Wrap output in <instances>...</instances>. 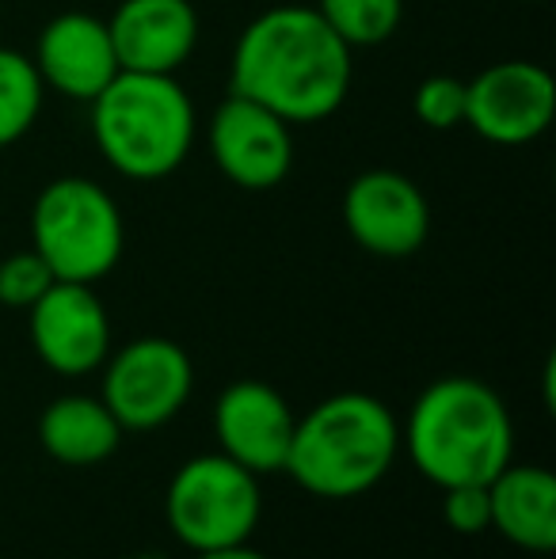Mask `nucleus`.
<instances>
[{"label": "nucleus", "mask_w": 556, "mask_h": 559, "mask_svg": "<svg viewBox=\"0 0 556 559\" xmlns=\"http://www.w3.org/2000/svg\"><path fill=\"white\" fill-rule=\"evenodd\" d=\"M351 92V46L317 8L256 15L233 50V96L268 107L289 126L324 122Z\"/></svg>", "instance_id": "obj_1"}, {"label": "nucleus", "mask_w": 556, "mask_h": 559, "mask_svg": "<svg viewBox=\"0 0 556 559\" xmlns=\"http://www.w3.org/2000/svg\"><path fill=\"white\" fill-rule=\"evenodd\" d=\"M404 449L435 487L492 484L511 464L514 427L496 389L476 377L427 384L409 412Z\"/></svg>", "instance_id": "obj_2"}, {"label": "nucleus", "mask_w": 556, "mask_h": 559, "mask_svg": "<svg viewBox=\"0 0 556 559\" xmlns=\"http://www.w3.org/2000/svg\"><path fill=\"white\" fill-rule=\"evenodd\" d=\"M397 453V415L370 392H340L294 419L282 472L317 499H355L386 479Z\"/></svg>", "instance_id": "obj_3"}, {"label": "nucleus", "mask_w": 556, "mask_h": 559, "mask_svg": "<svg viewBox=\"0 0 556 559\" xmlns=\"http://www.w3.org/2000/svg\"><path fill=\"white\" fill-rule=\"evenodd\" d=\"M92 138L119 176L153 183L179 168L194 145V107L168 73L122 69L92 99Z\"/></svg>", "instance_id": "obj_4"}, {"label": "nucleus", "mask_w": 556, "mask_h": 559, "mask_svg": "<svg viewBox=\"0 0 556 559\" xmlns=\"http://www.w3.org/2000/svg\"><path fill=\"white\" fill-rule=\"evenodd\" d=\"M127 228H122L119 202L84 176H66L43 187L31 210V248L43 255L58 282L99 278L119 266Z\"/></svg>", "instance_id": "obj_5"}, {"label": "nucleus", "mask_w": 556, "mask_h": 559, "mask_svg": "<svg viewBox=\"0 0 556 559\" xmlns=\"http://www.w3.org/2000/svg\"><path fill=\"white\" fill-rule=\"evenodd\" d=\"M164 510L176 540L194 552L245 545L263 514L260 476L225 453H202L171 476Z\"/></svg>", "instance_id": "obj_6"}, {"label": "nucleus", "mask_w": 556, "mask_h": 559, "mask_svg": "<svg viewBox=\"0 0 556 559\" xmlns=\"http://www.w3.org/2000/svg\"><path fill=\"white\" fill-rule=\"evenodd\" d=\"M194 369L179 343L145 335L107 354L104 404L122 430H156L171 423L191 400Z\"/></svg>", "instance_id": "obj_7"}, {"label": "nucleus", "mask_w": 556, "mask_h": 559, "mask_svg": "<svg viewBox=\"0 0 556 559\" xmlns=\"http://www.w3.org/2000/svg\"><path fill=\"white\" fill-rule=\"evenodd\" d=\"M465 88V126L492 145H530L553 126L556 81L537 61H499Z\"/></svg>", "instance_id": "obj_8"}, {"label": "nucleus", "mask_w": 556, "mask_h": 559, "mask_svg": "<svg viewBox=\"0 0 556 559\" xmlns=\"http://www.w3.org/2000/svg\"><path fill=\"white\" fill-rule=\"evenodd\" d=\"M217 171L240 191H271L294 168L289 122L245 96H229L206 126Z\"/></svg>", "instance_id": "obj_9"}, {"label": "nucleus", "mask_w": 556, "mask_h": 559, "mask_svg": "<svg viewBox=\"0 0 556 559\" xmlns=\"http://www.w3.org/2000/svg\"><path fill=\"white\" fill-rule=\"evenodd\" d=\"M31 346L61 377L96 373L111 354V320L84 282H54L31 305Z\"/></svg>", "instance_id": "obj_10"}, {"label": "nucleus", "mask_w": 556, "mask_h": 559, "mask_svg": "<svg viewBox=\"0 0 556 559\" xmlns=\"http://www.w3.org/2000/svg\"><path fill=\"white\" fill-rule=\"evenodd\" d=\"M343 225L363 251L404 259L423 248L430 233V206L409 176L389 168L363 171L343 194Z\"/></svg>", "instance_id": "obj_11"}, {"label": "nucleus", "mask_w": 556, "mask_h": 559, "mask_svg": "<svg viewBox=\"0 0 556 559\" xmlns=\"http://www.w3.org/2000/svg\"><path fill=\"white\" fill-rule=\"evenodd\" d=\"M294 419L286 396L271 389L268 381H233L217 396L214 407V435L217 453L233 456L248 472H282L294 438Z\"/></svg>", "instance_id": "obj_12"}, {"label": "nucleus", "mask_w": 556, "mask_h": 559, "mask_svg": "<svg viewBox=\"0 0 556 559\" xmlns=\"http://www.w3.org/2000/svg\"><path fill=\"white\" fill-rule=\"evenodd\" d=\"M35 69L46 88L92 104L122 73L111 31L88 12H61L43 27L35 46Z\"/></svg>", "instance_id": "obj_13"}, {"label": "nucleus", "mask_w": 556, "mask_h": 559, "mask_svg": "<svg viewBox=\"0 0 556 559\" xmlns=\"http://www.w3.org/2000/svg\"><path fill=\"white\" fill-rule=\"evenodd\" d=\"M107 31L127 73L176 76L199 46V12L191 0H122Z\"/></svg>", "instance_id": "obj_14"}, {"label": "nucleus", "mask_w": 556, "mask_h": 559, "mask_svg": "<svg viewBox=\"0 0 556 559\" xmlns=\"http://www.w3.org/2000/svg\"><path fill=\"white\" fill-rule=\"evenodd\" d=\"M492 525L522 552L556 548V479L542 464H507L488 484Z\"/></svg>", "instance_id": "obj_15"}, {"label": "nucleus", "mask_w": 556, "mask_h": 559, "mask_svg": "<svg viewBox=\"0 0 556 559\" xmlns=\"http://www.w3.org/2000/svg\"><path fill=\"white\" fill-rule=\"evenodd\" d=\"M122 435L127 430L107 412L104 400L81 396V392L58 396L38 415V445L69 468H88V464L107 461L119 449Z\"/></svg>", "instance_id": "obj_16"}, {"label": "nucleus", "mask_w": 556, "mask_h": 559, "mask_svg": "<svg viewBox=\"0 0 556 559\" xmlns=\"http://www.w3.org/2000/svg\"><path fill=\"white\" fill-rule=\"evenodd\" d=\"M46 84L35 61L20 50H0V148L15 145L43 111Z\"/></svg>", "instance_id": "obj_17"}, {"label": "nucleus", "mask_w": 556, "mask_h": 559, "mask_svg": "<svg viewBox=\"0 0 556 559\" xmlns=\"http://www.w3.org/2000/svg\"><path fill=\"white\" fill-rule=\"evenodd\" d=\"M317 15L351 50L355 46H381L401 27L404 0H320Z\"/></svg>", "instance_id": "obj_18"}, {"label": "nucleus", "mask_w": 556, "mask_h": 559, "mask_svg": "<svg viewBox=\"0 0 556 559\" xmlns=\"http://www.w3.org/2000/svg\"><path fill=\"white\" fill-rule=\"evenodd\" d=\"M54 282L58 278L35 248L0 259V305H8V309H31Z\"/></svg>", "instance_id": "obj_19"}, {"label": "nucleus", "mask_w": 556, "mask_h": 559, "mask_svg": "<svg viewBox=\"0 0 556 559\" xmlns=\"http://www.w3.org/2000/svg\"><path fill=\"white\" fill-rule=\"evenodd\" d=\"M469 88L458 76H427L416 88V118L427 130H458L465 126Z\"/></svg>", "instance_id": "obj_20"}, {"label": "nucleus", "mask_w": 556, "mask_h": 559, "mask_svg": "<svg viewBox=\"0 0 556 559\" xmlns=\"http://www.w3.org/2000/svg\"><path fill=\"white\" fill-rule=\"evenodd\" d=\"M442 499V514L446 525L461 537H476L492 525V510H488V484H461V487H446Z\"/></svg>", "instance_id": "obj_21"}, {"label": "nucleus", "mask_w": 556, "mask_h": 559, "mask_svg": "<svg viewBox=\"0 0 556 559\" xmlns=\"http://www.w3.org/2000/svg\"><path fill=\"white\" fill-rule=\"evenodd\" d=\"M199 559H271L263 552H256L252 545H229V548H214V552H199Z\"/></svg>", "instance_id": "obj_22"}]
</instances>
